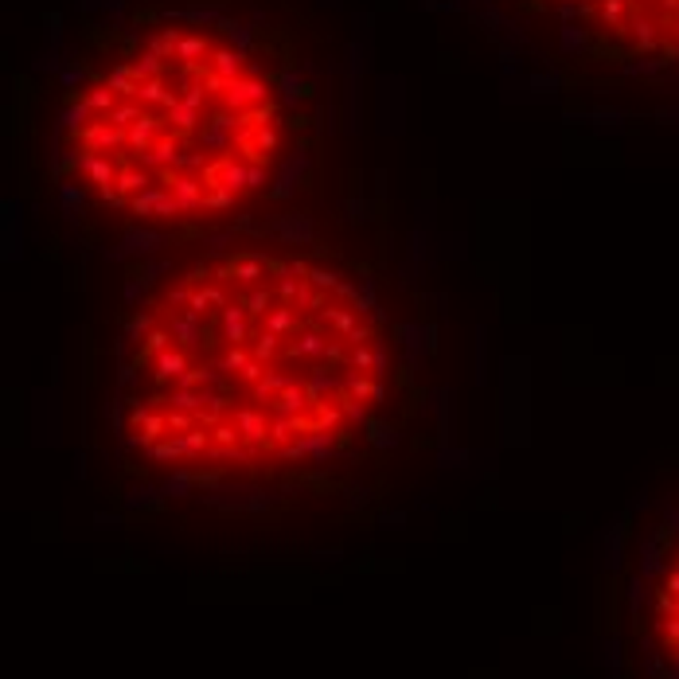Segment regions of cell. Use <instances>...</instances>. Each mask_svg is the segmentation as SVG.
<instances>
[{"instance_id":"6da1fadb","label":"cell","mask_w":679,"mask_h":679,"mask_svg":"<svg viewBox=\"0 0 679 679\" xmlns=\"http://www.w3.org/2000/svg\"><path fill=\"white\" fill-rule=\"evenodd\" d=\"M118 433L180 476H274L344 461L406 403L383 301L297 247H215L125 316Z\"/></svg>"},{"instance_id":"3957f363","label":"cell","mask_w":679,"mask_h":679,"mask_svg":"<svg viewBox=\"0 0 679 679\" xmlns=\"http://www.w3.org/2000/svg\"><path fill=\"white\" fill-rule=\"evenodd\" d=\"M648 625L652 640L664 660L679 671V547L668 554L656 586H652V605H648Z\"/></svg>"},{"instance_id":"7a4b0ae2","label":"cell","mask_w":679,"mask_h":679,"mask_svg":"<svg viewBox=\"0 0 679 679\" xmlns=\"http://www.w3.org/2000/svg\"><path fill=\"white\" fill-rule=\"evenodd\" d=\"M114 31V63L70 59L59 75L47 160L70 207L94 199L160 238L293 192L309 153L289 133L309 125V86L293 63L266 67L254 24L168 8L153 28L118 16Z\"/></svg>"}]
</instances>
